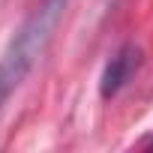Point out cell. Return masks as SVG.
Listing matches in <instances>:
<instances>
[{"instance_id": "cell-1", "label": "cell", "mask_w": 153, "mask_h": 153, "mask_svg": "<svg viewBox=\"0 0 153 153\" xmlns=\"http://www.w3.org/2000/svg\"><path fill=\"white\" fill-rule=\"evenodd\" d=\"M69 0H42L30 12V18L18 27V33L9 39L6 51L0 54V108L3 102L21 87V81L30 75L36 60L45 54Z\"/></svg>"}, {"instance_id": "cell-2", "label": "cell", "mask_w": 153, "mask_h": 153, "mask_svg": "<svg viewBox=\"0 0 153 153\" xmlns=\"http://www.w3.org/2000/svg\"><path fill=\"white\" fill-rule=\"evenodd\" d=\"M138 63H141V51H138L135 45H123V48H117V54L105 63L102 81H99V93H102V99H111V96H117V93L126 87V81L132 78L135 69H138Z\"/></svg>"}]
</instances>
